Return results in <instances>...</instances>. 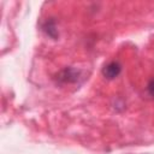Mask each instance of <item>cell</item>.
<instances>
[{
    "label": "cell",
    "mask_w": 154,
    "mask_h": 154,
    "mask_svg": "<svg viewBox=\"0 0 154 154\" xmlns=\"http://www.w3.org/2000/svg\"><path fill=\"white\" fill-rule=\"evenodd\" d=\"M81 76V71L75 67H66L60 71L57 76V79L61 83H75L78 81Z\"/></svg>",
    "instance_id": "1"
},
{
    "label": "cell",
    "mask_w": 154,
    "mask_h": 154,
    "mask_svg": "<svg viewBox=\"0 0 154 154\" xmlns=\"http://www.w3.org/2000/svg\"><path fill=\"white\" fill-rule=\"evenodd\" d=\"M148 93L152 95V96H154V78L153 79H150V82L148 83Z\"/></svg>",
    "instance_id": "4"
},
{
    "label": "cell",
    "mask_w": 154,
    "mask_h": 154,
    "mask_svg": "<svg viewBox=\"0 0 154 154\" xmlns=\"http://www.w3.org/2000/svg\"><path fill=\"white\" fill-rule=\"evenodd\" d=\"M122 71V66L118 61H111L108 63L103 69H102V75L107 79H113L116 78Z\"/></svg>",
    "instance_id": "2"
},
{
    "label": "cell",
    "mask_w": 154,
    "mask_h": 154,
    "mask_svg": "<svg viewBox=\"0 0 154 154\" xmlns=\"http://www.w3.org/2000/svg\"><path fill=\"white\" fill-rule=\"evenodd\" d=\"M43 31H45L48 36H51V37H53V38H57L58 31H57V28H55V22H54L53 19L47 20V22L45 23V25H43Z\"/></svg>",
    "instance_id": "3"
}]
</instances>
